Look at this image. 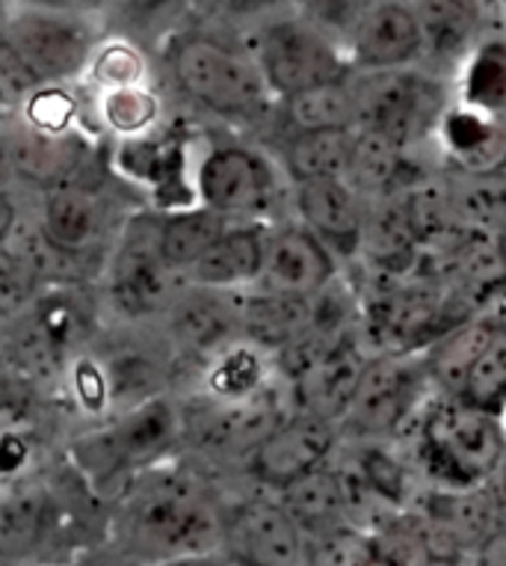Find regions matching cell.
Listing matches in <instances>:
<instances>
[{"instance_id":"6da1fadb","label":"cell","mask_w":506,"mask_h":566,"mask_svg":"<svg viewBox=\"0 0 506 566\" xmlns=\"http://www.w3.org/2000/svg\"><path fill=\"white\" fill-rule=\"evenodd\" d=\"M222 504L199 474L172 460L125 483L113 499L107 537L139 566L204 555L220 546Z\"/></svg>"},{"instance_id":"7a4b0ae2","label":"cell","mask_w":506,"mask_h":566,"mask_svg":"<svg viewBox=\"0 0 506 566\" xmlns=\"http://www.w3.org/2000/svg\"><path fill=\"white\" fill-rule=\"evenodd\" d=\"M160 54L176 93L208 116L246 125L264 119L276 102L234 30L193 21L169 39Z\"/></svg>"},{"instance_id":"3957f363","label":"cell","mask_w":506,"mask_h":566,"mask_svg":"<svg viewBox=\"0 0 506 566\" xmlns=\"http://www.w3.org/2000/svg\"><path fill=\"white\" fill-rule=\"evenodd\" d=\"M187 433L185 409L169 395L98 418L68 442V465L95 499H116L125 483L169 463Z\"/></svg>"},{"instance_id":"277c9868","label":"cell","mask_w":506,"mask_h":566,"mask_svg":"<svg viewBox=\"0 0 506 566\" xmlns=\"http://www.w3.org/2000/svg\"><path fill=\"white\" fill-rule=\"evenodd\" d=\"M102 300L89 285H45L24 315L10 321V335L0 338V365L30 382L63 380L74 356L98 335Z\"/></svg>"},{"instance_id":"5b68a950","label":"cell","mask_w":506,"mask_h":566,"mask_svg":"<svg viewBox=\"0 0 506 566\" xmlns=\"http://www.w3.org/2000/svg\"><path fill=\"white\" fill-rule=\"evenodd\" d=\"M95 285L102 306L130 326L157 324L185 294V273L157 247V211H137L125 220Z\"/></svg>"},{"instance_id":"8992f818","label":"cell","mask_w":506,"mask_h":566,"mask_svg":"<svg viewBox=\"0 0 506 566\" xmlns=\"http://www.w3.org/2000/svg\"><path fill=\"white\" fill-rule=\"evenodd\" d=\"M240 39L278 104L352 75L347 51L294 10L259 21Z\"/></svg>"},{"instance_id":"52a82bcc","label":"cell","mask_w":506,"mask_h":566,"mask_svg":"<svg viewBox=\"0 0 506 566\" xmlns=\"http://www.w3.org/2000/svg\"><path fill=\"white\" fill-rule=\"evenodd\" d=\"M421 463L447 490H477L506 460L504 418L453 398L426 412Z\"/></svg>"},{"instance_id":"ba28073f","label":"cell","mask_w":506,"mask_h":566,"mask_svg":"<svg viewBox=\"0 0 506 566\" xmlns=\"http://www.w3.org/2000/svg\"><path fill=\"white\" fill-rule=\"evenodd\" d=\"M107 36L98 15L10 7L0 28L7 48L36 86H81L98 42Z\"/></svg>"},{"instance_id":"9c48e42d","label":"cell","mask_w":506,"mask_h":566,"mask_svg":"<svg viewBox=\"0 0 506 566\" xmlns=\"http://www.w3.org/2000/svg\"><path fill=\"white\" fill-rule=\"evenodd\" d=\"M74 531V507L65 492L36 474L0 483V564L45 566L54 564L56 546Z\"/></svg>"},{"instance_id":"30bf717a","label":"cell","mask_w":506,"mask_h":566,"mask_svg":"<svg viewBox=\"0 0 506 566\" xmlns=\"http://www.w3.org/2000/svg\"><path fill=\"white\" fill-rule=\"evenodd\" d=\"M356 128L405 149L442 119V84L426 72H352Z\"/></svg>"},{"instance_id":"8fae6325","label":"cell","mask_w":506,"mask_h":566,"mask_svg":"<svg viewBox=\"0 0 506 566\" xmlns=\"http://www.w3.org/2000/svg\"><path fill=\"white\" fill-rule=\"evenodd\" d=\"M196 202L229 223H259L278 199L276 169L259 149L211 146L193 164Z\"/></svg>"},{"instance_id":"7c38bea8","label":"cell","mask_w":506,"mask_h":566,"mask_svg":"<svg viewBox=\"0 0 506 566\" xmlns=\"http://www.w3.org/2000/svg\"><path fill=\"white\" fill-rule=\"evenodd\" d=\"M128 217L119 214L116 199L104 187L77 176L42 190L33 226L51 247L68 255L107 259Z\"/></svg>"},{"instance_id":"4fadbf2b","label":"cell","mask_w":506,"mask_h":566,"mask_svg":"<svg viewBox=\"0 0 506 566\" xmlns=\"http://www.w3.org/2000/svg\"><path fill=\"white\" fill-rule=\"evenodd\" d=\"M217 552L231 566H305L308 537L278 499L249 495L222 504Z\"/></svg>"},{"instance_id":"5bb4252c","label":"cell","mask_w":506,"mask_h":566,"mask_svg":"<svg viewBox=\"0 0 506 566\" xmlns=\"http://www.w3.org/2000/svg\"><path fill=\"white\" fill-rule=\"evenodd\" d=\"M338 442V424L323 418L294 412L278 421L246 457L252 481L270 492H282L329 460Z\"/></svg>"},{"instance_id":"9a60e30c","label":"cell","mask_w":506,"mask_h":566,"mask_svg":"<svg viewBox=\"0 0 506 566\" xmlns=\"http://www.w3.org/2000/svg\"><path fill=\"white\" fill-rule=\"evenodd\" d=\"M335 255L303 223H285L264 234V261L255 289L264 294L312 300L335 282Z\"/></svg>"},{"instance_id":"2e32d148","label":"cell","mask_w":506,"mask_h":566,"mask_svg":"<svg viewBox=\"0 0 506 566\" xmlns=\"http://www.w3.org/2000/svg\"><path fill=\"white\" fill-rule=\"evenodd\" d=\"M113 167L130 185L143 187L155 211H176L196 205L193 193V164L187 151L185 139L172 134H160V128L146 134V137L116 143Z\"/></svg>"},{"instance_id":"e0dca14e","label":"cell","mask_w":506,"mask_h":566,"mask_svg":"<svg viewBox=\"0 0 506 566\" xmlns=\"http://www.w3.org/2000/svg\"><path fill=\"white\" fill-rule=\"evenodd\" d=\"M157 324L172 356L193 359L202 368L213 353L240 338V294L187 285Z\"/></svg>"},{"instance_id":"ac0fdd59","label":"cell","mask_w":506,"mask_h":566,"mask_svg":"<svg viewBox=\"0 0 506 566\" xmlns=\"http://www.w3.org/2000/svg\"><path fill=\"white\" fill-rule=\"evenodd\" d=\"M424 39L412 3L377 0L347 42L352 72H397L421 63Z\"/></svg>"},{"instance_id":"d6986e66","label":"cell","mask_w":506,"mask_h":566,"mask_svg":"<svg viewBox=\"0 0 506 566\" xmlns=\"http://www.w3.org/2000/svg\"><path fill=\"white\" fill-rule=\"evenodd\" d=\"M294 205L299 223L326 247L341 252L359 250L365 241L368 205L347 178H320L296 185Z\"/></svg>"},{"instance_id":"ffe728a7","label":"cell","mask_w":506,"mask_h":566,"mask_svg":"<svg viewBox=\"0 0 506 566\" xmlns=\"http://www.w3.org/2000/svg\"><path fill=\"white\" fill-rule=\"evenodd\" d=\"M365 365H368V359L356 350L350 338L317 356L314 363L305 365L303 371L291 377L296 412L338 424L356 398Z\"/></svg>"},{"instance_id":"44dd1931","label":"cell","mask_w":506,"mask_h":566,"mask_svg":"<svg viewBox=\"0 0 506 566\" xmlns=\"http://www.w3.org/2000/svg\"><path fill=\"white\" fill-rule=\"evenodd\" d=\"M418 395V377L400 359H368L344 424L361 437L388 433L405 418Z\"/></svg>"},{"instance_id":"7402d4cb","label":"cell","mask_w":506,"mask_h":566,"mask_svg":"<svg viewBox=\"0 0 506 566\" xmlns=\"http://www.w3.org/2000/svg\"><path fill=\"white\" fill-rule=\"evenodd\" d=\"M264 234L267 229L261 223H229L202 259L185 270L187 285L229 294L252 291L264 261Z\"/></svg>"},{"instance_id":"603a6c76","label":"cell","mask_w":506,"mask_h":566,"mask_svg":"<svg viewBox=\"0 0 506 566\" xmlns=\"http://www.w3.org/2000/svg\"><path fill=\"white\" fill-rule=\"evenodd\" d=\"M421 39H424V60L439 72L456 69L474 54L479 36L483 10L479 0H418L412 3Z\"/></svg>"},{"instance_id":"cb8c5ba5","label":"cell","mask_w":506,"mask_h":566,"mask_svg":"<svg viewBox=\"0 0 506 566\" xmlns=\"http://www.w3.org/2000/svg\"><path fill=\"white\" fill-rule=\"evenodd\" d=\"M196 21V0H104L102 24L110 36H122L155 54Z\"/></svg>"},{"instance_id":"d4e9b609","label":"cell","mask_w":506,"mask_h":566,"mask_svg":"<svg viewBox=\"0 0 506 566\" xmlns=\"http://www.w3.org/2000/svg\"><path fill=\"white\" fill-rule=\"evenodd\" d=\"M312 300L249 291L240 294V338L264 353H282L312 333Z\"/></svg>"},{"instance_id":"484cf974","label":"cell","mask_w":506,"mask_h":566,"mask_svg":"<svg viewBox=\"0 0 506 566\" xmlns=\"http://www.w3.org/2000/svg\"><path fill=\"white\" fill-rule=\"evenodd\" d=\"M276 495L296 525L305 531V537H331L344 531L347 511L352 507L350 481L331 472L329 465L314 469L312 474H305Z\"/></svg>"},{"instance_id":"4316f807","label":"cell","mask_w":506,"mask_h":566,"mask_svg":"<svg viewBox=\"0 0 506 566\" xmlns=\"http://www.w3.org/2000/svg\"><path fill=\"white\" fill-rule=\"evenodd\" d=\"M83 111L95 122V128L107 134L113 143H128L164 125L166 102L155 81H148V84L86 93Z\"/></svg>"},{"instance_id":"83f0119b","label":"cell","mask_w":506,"mask_h":566,"mask_svg":"<svg viewBox=\"0 0 506 566\" xmlns=\"http://www.w3.org/2000/svg\"><path fill=\"white\" fill-rule=\"evenodd\" d=\"M267 377L270 353L238 338L202 365V391L208 403H246L267 395Z\"/></svg>"},{"instance_id":"f1b7e54d","label":"cell","mask_w":506,"mask_h":566,"mask_svg":"<svg viewBox=\"0 0 506 566\" xmlns=\"http://www.w3.org/2000/svg\"><path fill=\"white\" fill-rule=\"evenodd\" d=\"M356 128L294 130L282 149V167L294 185L320 178H347L356 151Z\"/></svg>"},{"instance_id":"f546056e","label":"cell","mask_w":506,"mask_h":566,"mask_svg":"<svg viewBox=\"0 0 506 566\" xmlns=\"http://www.w3.org/2000/svg\"><path fill=\"white\" fill-rule=\"evenodd\" d=\"M453 223L471 232H504L506 229V155L492 167L468 169L447 181Z\"/></svg>"},{"instance_id":"4dcf8cb0","label":"cell","mask_w":506,"mask_h":566,"mask_svg":"<svg viewBox=\"0 0 506 566\" xmlns=\"http://www.w3.org/2000/svg\"><path fill=\"white\" fill-rule=\"evenodd\" d=\"M225 226H229V220H222L220 214H213L199 202L176 208V211H157V247H160V255L172 268L185 273L225 232Z\"/></svg>"},{"instance_id":"1f68e13d","label":"cell","mask_w":506,"mask_h":566,"mask_svg":"<svg viewBox=\"0 0 506 566\" xmlns=\"http://www.w3.org/2000/svg\"><path fill=\"white\" fill-rule=\"evenodd\" d=\"M460 400L504 418L506 412V324H495L488 342L471 363L460 386Z\"/></svg>"},{"instance_id":"d6a6232c","label":"cell","mask_w":506,"mask_h":566,"mask_svg":"<svg viewBox=\"0 0 506 566\" xmlns=\"http://www.w3.org/2000/svg\"><path fill=\"white\" fill-rule=\"evenodd\" d=\"M148 60H151L148 51H143L128 39L107 33L95 48L93 63L86 69V77H83L81 86L86 93H98V90H116V86L148 84L151 81V63Z\"/></svg>"},{"instance_id":"836d02e7","label":"cell","mask_w":506,"mask_h":566,"mask_svg":"<svg viewBox=\"0 0 506 566\" xmlns=\"http://www.w3.org/2000/svg\"><path fill=\"white\" fill-rule=\"evenodd\" d=\"M282 107H285L294 130L356 128V102H352L350 77L296 95V98H287V102H282Z\"/></svg>"},{"instance_id":"e575fe53","label":"cell","mask_w":506,"mask_h":566,"mask_svg":"<svg viewBox=\"0 0 506 566\" xmlns=\"http://www.w3.org/2000/svg\"><path fill=\"white\" fill-rule=\"evenodd\" d=\"M462 95L471 111L500 116L506 107V42L474 48L462 75Z\"/></svg>"},{"instance_id":"d590c367","label":"cell","mask_w":506,"mask_h":566,"mask_svg":"<svg viewBox=\"0 0 506 566\" xmlns=\"http://www.w3.org/2000/svg\"><path fill=\"white\" fill-rule=\"evenodd\" d=\"M24 128L36 134H68L83 128V98L77 86H39L12 111Z\"/></svg>"},{"instance_id":"8d00e7d4","label":"cell","mask_w":506,"mask_h":566,"mask_svg":"<svg viewBox=\"0 0 506 566\" xmlns=\"http://www.w3.org/2000/svg\"><path fill=\"white\" fill-rule=\"evenodd\" d=\"M359 130V128H356ZM400 146H394L391 139L373 130H359L356 134V151H352L350 181L361 196L368 193H391V187L397 185V176L403 169V158H400Z\"/></svg>"},{"instance_id":"74e56055","label":"cell","mask_w":506,"mask_h":566,"mask_svg":"<svg viewBox=\"0 0 506 566\" xmlns=\"http://www.w3.org/2000/svg\"><path fill=\"white\" fill-rule=\"evenodd\" d=\"M492 329H495V324H465L460 329H453L435 347L433 359H430V371H433L435 380H442L444 389L460 395L462 380H465L471 363L477 359V353L483 350V344L488 342Z\"/></svg>"},{"instance_id":"f35d334b","label":"cell","mask_w":506,"mask_h":566,"mask_svg":"<svg viewBox=\"0 0 506 566\" xmlns=\"http://www.w3.org/2000/svg\"><path fill=\"white\" fill-rule=\"evenodd\" d=\"M377 7V0H294V12L308 24L347 48L365 15Z\"/></svg>"},{"instance_id":"ab89813d","label":"cell","mask_w":506,"mask_h":566,"mask_svg":"<svg viewBox=\"0 0 506 566\" xmlns=\"http://www.w3.org/2000/svg\"><path fill=\"white\" fill-rule=\"evenodd\" d=\"M42 289L45 285L39 282L28 261L10 243H0V326L24 315V308H30Z\"/></svg>"},{"instance_id":"60d3db41","label":"cell","mask_w":506,"mask_h":566,"mask_svg":"<svg viewBox=\"0 0 506 566\" xmlns=\"http://www.w3.org/2000/svg\"><path fill=\"white\" fill-rule=\"evenodd\" d=\"M285 10H294V0H196V21L243 33Z\"/></svg>"},{"instance_id":"b9f144b4","label":"cell","mask_w":506,"mask_h":566,"mask_svg":"<svg viewBox=\"0 0 506 566\" xmlns=\"http://www.w3.org/2000/svg\"><path fill=\"white\" fill-rule=\"evenodd\" d=\"M442 137L444 146L453 151V155H460V158L468 160H479L486 158V149L497 139V128L495 122L486 119V113L477 111H451L444 113L442 119Z\"/></svg>"},{"instance_id":"7bdbcfd3","label":"cell","mask_w":506,"mask_h":566,"mask_svg":"<svg viewBox=\"0 0 506 566\" xmlns=\"http://www.w3.org/2000/svg\"><path fill=\"white\" fill-rule=\"evenodd\" d=\"M10 7L21 10H48V12H77V15H98L102 19L104 0H7Z\"/></svg>"},{"instance_id":"ee69618b","label":"cell","mask_w":506,"mask_h":566,"mask_svg":"<svg viewBox=\"0 0 506 566\" xmlns=\"http://www.w3.org/2000/svg\"><path fill=\"white\" fill-rule=\"evenodd\" d=\"M15 187H19V176H15V164H12L10 116H7V119H0V196H12Z\"/></svg>"},{"instance_id":"f6af8a7d","label":"cell","mask_w":506,"mask_h":566,"mask_svg":"<svg viewBox=\"0 0 506 566\" xmlns=\"http://www.w3.org/2000/svg\"><path fill=\"white\" fill-rule=\"evenodd\" d=\"M474 566H506V528L488 531L486 537L479 539Z\"/></svg>"},{"instance_id":"bcb514c9","label":"cell","mask_w":506,"mask_h":566,"mask_svg":"<svg viewBox=\"0 0 506 566\" xmlns=\"http://www.w3.org/2000/svg\"><path fill=\"white\" fill-rule=\"evenodd\" d=\"M492 495H488V502H492V511L495 513H500V516H504L506 520V460L504 463H500V469H497L495 474H492ZM486 483V486H488Z\"/></svg>"},{"instance_id":"7dc6e473","label":"cell","mask_w":506,"mask_h":566,"mask_svg":"<svg viewBox=\"0 0 506 566\" xmlns=\"http://www.w3.org/2000/svg\"><path fill=\"white\" fill-rule=\"evenodd\" d=\"M15 223H19V208L12 202V196H0V243H7Z\"/></svg>"},{"instance_id":"c3c4849f","label":"cell","mask_w":506,"mask_h":566,"mask_svg":"<svg viewBox=\"0 0 506 566\" xmlns=\"http://www.w3.org/2000/svg\"><path fill=\"white\" fill-rule=\"evenodd\" d=\"M160 566H231L220 552H204V555H190V557H178V560H166Z\"/></svg>"},{"instance_id":"681fc988","label":"cell","mask_w":506,"mask_h":566,"mask_svg":"<svg viewBox=\"0 0 506 566\" xmlns=\"http://www.w3.org/2000/svg\"><path fill=\"white\" fill-rule=\"evenodd\" d=\"M495 252H497V261H500V264H504V270H506V229L500 234H497Z\"/></svg>"},{"instance_id":"f907efd6","label":"cell","mask_w":506,"mask_h":566,"mask_svg":"<svg viewBox=\"0 0 506 566\" xmlns=\"http://www.w3.org/2000/svg\"><path fill=\"white\" fill-rule=\"evenodd\" d=\"M7 12H10V3H7V0H0V28H3V21H7Z\"/></svg>"},{"instance_id":"816d5d0a","label":"cell","mask_w":506,"mask_h":566,"mask_svg":"<svg viewBox=\"0 0 506 566\" xmlns=\"http://www.w3.org/2000/svg\"><path fill=\"white\" fill-rule=\"evenodd\" d=\"M400 3H418V0H400Z\"/></svg>"},{"instance_id":"f5cc1de1","label":"cell","mask_w":506,"mask_h":566,"mask_svg":"<svg viewBox=\"0 0 506 566\" xmlns=\"http://www.w3.org/2000/svg\"><path fill=\"white\" fill-rule=\"evenodd\" d=\"M45 566H72V564H45Z\"/></svg>"},{"instance_id":"db71d44e","label":"cell","mask_w":506,"mask_h":566,"mask_svg":"<svg viewBox=\"0 0 506 566\" xmlns=\"http://www.w3.org/2000/svg\"><path fill=\"white\" fill-rule=\"evenodd\" d=\"M500 119H504V122H506V107H504V113H500Z\"/></svg>"},{"instance_id":"11a10c76","label":"cell","mask_w":506,"mask_h":566,"mask_svg":"<svg viewBox=\"0 0 506 566\" xmlns=\"http://www.w3.org/2000/svg\"><path fill=\"white\" fill-rule=\"evenodd\" d=\"M0 430H7V428H0Z\"/></svg>"},{"instance_id":"9f6ffc18","label":"cell","mask_w":506,"mask_h":566,"mask_svg":"<svg viewBox=\"0 0 506 566\" xmlns=\"http://www.w3.org/2000/svg\"><path fill=\"white\" fill-rule=\"evenodd\" d=\"M504 3H506V0H504Z\"/></svg>"},{"instance_id":"6f0895ef","label":"cell","mask_w":506,"mask_h":566,"mask_svg":"<svg viewBox=\"0 0 506 566\" xmlns=\"http://www.w3.org/2000/svg\"><path fill=\"white\" fill-rule=\"evenodd\" d=\"M0 566H3V564H0Z\"/></svg>"}]
</instances>
